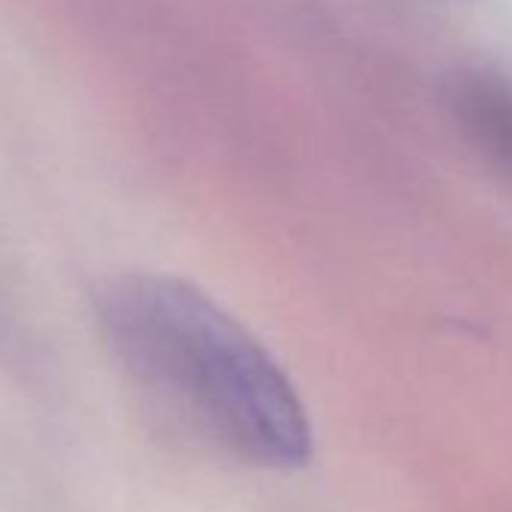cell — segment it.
Segmentation results:
<instances>
[{
    "instance_id": "1",
    "label": "cell",
    "mask_w": 512,
    "mask_h": 512,
    "mask_svg": "<svg viewBox=\"0 0 512 512\" xmlns=\"http://www.w3.org/2000/svg\"><path fill=\"white\" fill-rule=\"evenodd\" d=\"M121 365L223 452L272 470L311 458L305 404L275 356L181 278L121 275L97 302Z\"/></svg>"
},
{
    "instance_id": "2",
    "label": "cell",
    "mask_w": 512,
    "mask_h": 512,
    "mask_svg": "<svg viewBox=\"0 0 512 512\" xmlns=\"http://www.w3.org/2000/svg\"><path fill=\"white\" fill-rule=\"evenodd\" d=\"M455 109L470 142L512 175V91L494 82H467Z\"/></svg>"
}]
</instances>
